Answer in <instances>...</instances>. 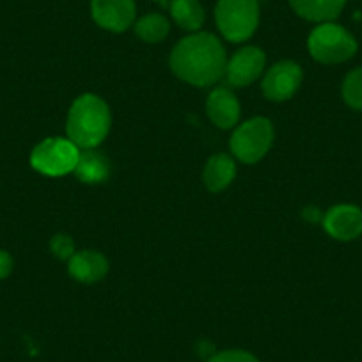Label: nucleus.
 <instances>
[{
  "mask_svg": "<svg viewBox=\"0 0 362 362\" xmlns=\"http://www.w3.org/2000/svg\"><path fill=\"white\" fill-rule=\"evenodd\" d=\"M304 73L302 68L293 61H281L272 66L261 80V90L264 98L272 102H286L293 98L300 87Z\"/></svg>",
  "mask_w": 362,
  "mask_h": 362,
  "instance_id": "0eeeda50",
  "label": "nucleus"
},
{
  "mask_svg": "<svg viewBox=\"0 0 362 362\" xmlns=\"http://www.w3.org/2000/svg\"><path fill=\"white\" fill-rule=\"evenodd\" d=\"M215 22L226 40L243 43L259 25V4L257 0H218Z\"/></svg>",
  "mask_w": 362,
  "mask_h": 362,
  "instance_id": "20e7f679",
  "label": "nucleus"
},
{
  "mask_svg": "<svg viewBox=\"0 0 362 362\" xmlns=\"http://www.w3.org/2000/svg\"><path fill=\"white\" fill-rule=\"evenodd\" d=\"M302 217H304L308 222H313V224H315V222H322L323 214L320 211V208L305 206L304 210H302Z\"/></svg>",
  "mask_w": 362,
  "mask_h": 362,
  "instance_id": "4be33fe9",
  "label": "nucleus"
},
{
  "mask_svg": "<svg viewBox=\"0 0 362 362\" xmlns=\"http://www.w3.org/2000/svg\"><path fill=\"white\" fill-rule=\"evenodd\" d=\"M208 362H259L256 355L245 350H224L218 354L211 355Z\"/></svg>",
  "mask_w": 362,
  "mask_h": 362,
  "instance_id": "aec40b11",
  "label": "nucleus"
},
{
  "mask_svg": "<svg viewBox=\"0 0 362 362\" xmlns=\"http://www.w3.org/2000/svg\"><path fill=\"white\" fill-rule=\"evenodd\" d=\"M274 144V127L267 117H252L240 124L231 135V153L243 163L259 162Z\"/></svg>",
  "mask_w": 362,
  "mask_h": 362,
  "instance_id": "423d86ee",
  "label": "nucleus"
},
{
  "mask_svg": "<svg viewBox=\"0 0 362 362\" xmlns=\"http://www.w3.org/2000/svg\"><path fill=\"white\" fill-rule=\"evenodd\" d=\"M109 259L98 250H80L68 261L69 276L83 284H93L102 281L109 272Z\"/></svg>",
  "mask_w": 362,
  "mask_h": 362,
  "instance_id": "f8f14e48",
  "label": "nucleus"
},
{
  "mask_svg": "<svg viewBox=\"0 0 362 362\" xmlns=\"http://www.w3.org/2000/svg\"><path fill=\"white\" fill-rule=\"evenodd\" d=\"M155 2H160V4H163V6H167V0H155Z\"/></svg>",
  "mask_w": 362,
  "mask_h": 362,
  "instance_id": "5701e85b",
  "label": "nucleus"
},
{
  "mask_svg": "<svg viewBox=\"0 0 362 362\" xmlns=\"http://www.w3.org/2000/svg\"><path fill=\"white\" fill-rule=\"evenodd\" d=\"M267 55L257 47H243L233 54L226 64V78L233 87H245L264 71Z\"/></svg>",
  "mask_w": 362,
  "mask_h": 362,
  "instance_id": "6e6552de",
  "label": "nucleus"
},
{
  "mask_svg": "<svg viewBox=\"0 0 362 362\" xmlns=\"http://www.w3.org/2000/svg\"><path fill=\"white\" fill-rule=\"evenodd\" d=\"M80 151L82 149L73 144L68 137H48L33 149L30 165L45 176H66L75 170Z\"/></svg>",
  "mask_w": 362,
  "mask_h": 362,
  "instance_id": "39448f33",
  "label": "nucleus"
},
{
  "mask_svg": "<svg viewBox=\"0 0 362 362\" xmlns=\"http://www.w3.org/2000/svg\"><path fill=\"white\" fill-rule=\"evenodd\" d=\"M327 235L339 242H351L362 235V210L355 204H336L322 218Z\"/></svg>",
  "mask_w": 362,
  "mask_h": 362,
  "instance_id": "9d476101",
  "label": "nucleus"
},
{
  "mask_svg": "<svg viewBox=\"0 0 362 362\" xmlns=\"http://www.w3.org/2000/svg\"><path fill=\"white\" fill-rule=\"evenodd\" d=\"M90 16L102 29L123 33L135 23V0H90Z\"/></svg>",
  "mask_w": 362,
  "mask_h": 362,
  "instance_id": "1a4fd4ad",
  "label": "nucleus"
},
{
  "mask_svg": "<svg viewBox=\"0 0 362 362\" xmlns=\"http://www.w3.org/2000/svg\"><path fill=\"white\" fill-rule=\"evenodd\" d=\"M13 267H15V261H13L11 254L0 249V279L11 276Z\"/></svg>",
  "mask_w": 362,
  "mask_h": 362,
  "instance_id": "412c9836",
  "label": "nucleus"
},
{
  "mask_svg": "<svg viewBox=\"0 0 362 362\" xmlns=\"http://www.w3.org/2000/svg\"><path fill=\"white\" fill-rule=\"evenodd\" d=\"M206 114L221 130L236 127L240 119V102L228 87H215L206 100Z\"/></svg>",
  "mask_w": 362,
  "mask_h": 362,
  "instance_id": "9b49d317",
  "label": "nucleus"
},
{
  "mask_svg": "<svg viewBox=\"0 0 362 362\" xmlns=\"http://www.w3.org/2000/svg\"><path fill=\"white\" fill-rule=\"evenodd\" d=\"M50 250L55 257L62 261H69V257L76 252L75 250V242L69 235H55L50 240Z\"/></svg>",
  "mask_w": 362,
  "mask_h": 362,
  "instance_id": "6ab92c4d",
  "label": "nucleus"
},
{
  "mask_svg": "<svg viewBox=\"0 0 362 362\" xmlns=\"http://www.w3.org/2000/svg\"><path fill=\"white\" fill-rule=\"evenodd\" d=\"M170 69L183 82L196 87L215 86L226 75L224 45L215 34L192 33L170 52Z\"/></svg>",
  "mask_w": 362,
  "mask_h": 362,
  "instance_id": "f257e3e1",
  "label": "nucleus"
},
{
  "mask_svg": "<svg viewBox=\"0 0 362 362\" xmlns=\"http://www.w3.org/2000/svg\"><path fill=\"white\" fill-rule=\"evenodd\" d=\"M236 177V162L226 153H217L204 165L203 180L210 192L217 194L228 189Z\"/></svg>",
  "mask_w": 362,
  "mask_h": 362,
  "instance_id": "ddd939ff",
  "label": "nucleus"
},
{
  "mask_svg": "<svg viewBox=\"0 0 362 362\" xmlns=\"http://www.w3.org/2000/svg\"><path fill=\"white\" fill-rule=\"evenodd\" d=\"M170 30L169 20L158 13H151L135 22V34L146 43H160Z\"/></svg>",
  "mask_w": 362,
  "mask_h": 362,
  "instance_id": "f3484780",
  "label": "nucleus"
},
{
  "mask_svg": "<svg viewBox=\"0 0 362 362\" xmlns=\"http://www.w3.org/2000/svg\"><path fill=\"white\" fill-rule=\"evenodd\" d=\"M73 174L87 185L103 183L110 176V162L105 155L96 149H82Z\"/></svg>",
  "mask_w": 362,
  "mask_h": 362,
  "instance_id": "2eb2a0df",
  "label": "nucleus"
},
{
  "mask_svg": "<svg viewBox=\"0 0 362 362\" xmlns=\"http://www.w3.org/2000/svg\"><path fill=\"white\" fill-rule=\"evenodd\" d=\"M169 11L180 29L197 33L204 23V9L199 0H170Z\"/></svg>",
  "mask_w": 362,
  "mask_h": 362,
  "instance_id": "dca6fc26",
  "label": "nucleus"
},
{
  "mask_svg": "<svg viewBox=\"0 0 362 362\" xmlns=\"http://www.w3.org/2000/svg\"><path fill=\"white\" fill-rule=\"evenodd\" d=\"M112 124V114L100 96L80 95L71 103L66 119L68 139L80 149H96L107 139Z\"/></svg>",
  "mask_w": 362,
  "mask_h": 362,
  "instance_id": "f03ea898",
  "label": "nucleus"
},
{
  "mask_svg": "<svg viewBox=\"0 0 362 362\" xmlns=\"http://www.w3.org/2000/svg\"><path fill=\"white\" fill-rule=\"evenodd\" d=\"M309 54L322 64H341L357 54V40L350 30L334 22L320 23L308 37Z\"/></svg>",
  "mask_w": 362,
  "mask_h": 362,
  "instance_id": "7ed1b4c3",
  "label": "nucleus"
},
{
  "mask_svg": "<svg viewBox=\"0 0 362 362\" xmlns=\"http://www.w3.org/2000/svg\"><path fill=\"white\" fill-rule=\"evenodd\" d=\"M346 0H290V6L308 22H334L343 13Z\"/></svg>",
  "mask_w": 362,
  "mask_h": 362,
  "instance_id": "4468645a",
  "label": "nucleus"
},
{
  "mask_svg": "<svg viewBox=\"0 0 362 362\" xmlns=\"http://www.w3.org/2000/svg\"><path fill=\"white\" fill-rule=\"evenodd\" d=\"M341 95H343L344 103L350 109L362 112V66L351 69L344 76L343 86H341Z\"/></svg>",
  "mask_w": 362,
  "mask_h": 362,
  "instance_id": "a211bd4d",
  "label": "nucleus"
}]
</instances>
